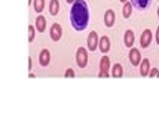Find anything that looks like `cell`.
<instances>
[{"label": "cell", "instance_id": "1", "mask_svg": "<svg viewBox=\"0 0 159 133\" xmlns=\"http://www.w3.org/2000/svg\"><path fill=\"white\" fill-rule=\"evenodd\" d=\"M70 24L76 31H85L89 25V9L85 0H76L70 9Z\"/></svg>", "mask_w": 159, "mask_h": 133}, {"label": "cell", "instance_id": "2", "mask_svg": "<svg viewBox=\"0 0 159 133\" xmlns=\"http://www.w3.org/2000/svg\"><path fill=\"white\" fill-rule=\"evenodd\" d=\"M76 62L79 68H85L88 65V50L85 48H79L76 50Z\"/></svg>", "mask_w": 159, "mask_h": 133}, {"label": "cell", "instance_id": "3", "mask_svg": "<svg viewBox=\"0 0 159 133\" xmlns=\"http://www.w3.org/2000/svg\"><path fill=\"white\" fill-rule=\"evenodd\" d=\"M49 35H51V40L52 42H60L62 37V28L61 25L55 22V24H52L51 25V30H49Z\"/></svg>", "mask_w": 159, "mask_h": 133}, {"label": "cell", "instance_id": "4", "mask_svg": "<svg viewBox=\"0 0 159 133\" xmlns=\"http://www.w3.org/2000/svg\"><path fill=\"white\" fill-rule=\"evenodd\" d=\"M110 71V58L109 56H103L100 61V77H107Z\"/></svg>", "mask_w": 159, "mask_h": 133}, {"label": "cell", "instance_id": "5", "mask_svg": "<svg viewBox=\"0 0 159 133\" xmlns=\"http://www.w3.org/2000/svg\"><path fill=\"white\" fill-rule=\"evenodd\" d=\"M86 44H88V49H89L91 52H95V49H98V44H100V37H98V34L95 33V31H91V33H89Z\"/></svg>", "mask_w": 159, "mask_h": 133}, {"label": "cell", "instance_id": "6", "mask_svg": "<svg viewBox=\"0 0 159 133\" xmlns=\"http://www.w3.org/2000/svg\"><path fill=\"white\" fill-rule=\"evenodd\" d=\"M152 31L147 28V30H144L143 31V34H141V37H140V46L143 48V49H147L149 46H150V43H152Z\"/></svg>", "mask_w": 159, "mask_h": 133}, {"label": "cell", "instance_id": "7", "mask_svg": "<svg viewBox=\"0 0 159 133\" xmlns=\"http://www.w3.org/2000/svg\"><path fill=\"white\" fill-rule=\"evenodd\" d=\"M128 58H129L131 65H134V67H139L140 62H141V53H140L139 49L131 48V49H129V55H128Z\"/></svg>", "mask_w": 159, "mask_h": 133}, {"label": "cell", "instance_id": "8", "mask_svg": "<svg viewBox=\"0 0 159 133\" xmlns=\"http://www.w3.org/2000/svg\"><path fill=\"white\" fill-rule=\"evenodd\" d=\"M51 64V52L48 49H42L39 53V65L40 67H48Z\"/></svg>", "mask_w": 159, "mask_h": 133}, {"label": "cell", "instance_id": "9", "mask_svg": "<svg viewBox=\"0 0 159 133\" xmlns=\"http://www.w3.org/2000/svg\"><path fill=\"white\" fill-rule=\"evenodd\" d=\"M115 10L113 9H107L106 12H104V25L107 28H111L115 25Z\"/></svg>", "mask_w": 159, "mask_h": 133}, {"label": "cell", "instance_id": "10", "mask_svg": "<svg viewBox=\"0 0 159 133\" xmlns=\"http://www.w3.org/2000/svg\"><path fill=\"white\" fill-rule=\"evenodd\" d=\"M134 42H135V37H134V31L132 30H126L124 34V43L128 49L134 48Z\"/></svg>", "mask_w": 159, "mask_h": 133}, {"label": "cell", "instance_id": "11", "mask_svg": "<svg viewBox=\"0 0 159 133\" xmlns=\"http://www.w3.org/2000/svg\"><path fill=\"white\" fill-rule=\"evenodd\" d=\"M149 73H150V62H149V59H147V58H143V59H141V62H140V76L147 77V76H149Z\"/></svg>", "mask_w": 159, "mask_h": 133}, {"label": "cell", "instance_id": "12", "mask_svg": "<svg viewBox=\"0 0 159 133\" xmlns=\"http://www.w3.org/2000/svg\"><path fill=\"white\" fill-rule=\"evenodd\" d=\"M98 49L101 50L103 53H107L110 50V39L107 35H103L100 37V44H98Z\"/></svg>", "mask_w": 159, "mask_h": 133}, {"label": "cell", "instance_id": "13", "mask_svg": "<svg viewBox=\"0 0 159 133\" xmlns=\"http://www.w3.org/2000/svg\"><path fill=\"white\" fill-rule=\"evenodd\" d=\"M132 6L137 7L139 10H146L147 7L152 5V0H131Z\"/></svg>", "mask_w": 159, "mask_h": 133}, {"label": "cell", "instance_id": "14", "mask_svg": "<svg viewBox=\"0 0 159 133\" xmlns=\"http://www.w3.org/2000/svg\"><path fill=\"white\" fill-rule=\"evenodd\" d=\"M36 30L39 31V33H43L45 30H46V19H45V16H42L39 15L37 18H36Z\"/></svg>", "mask_w": 159, "mask_h": 133}, {"label": "cell", "instance_id": "15", "mask_svg": "<svg viewBox=\"0 0 159 133\" xmlns=\"http://www.w3.org/2000/svg\"><path fill=\"white\" fill-rule=\"evenodd\" d=\"M122 76H124V67L120 64H115L113 68H111V77L120 78Z\"/></svg>", "mask_w": 159, "mask_h": 133}, {"label": "cell", "instance_id": "16", "mask_svg": "<svg viewBox=\"0 0 159 133\" xmlns=\"http://www.w3.org/2000/svg\"><path fill=\"white\" fill-rule=\"evenodd\" d=\"M60 12V2L58 0H51L49 2V14L52 16H57Z\"/></svg>", "mask_w": 159, "mask_h": 133}, {"label": "cell", "instance_id": "17", "mask_svg": "<svg viewBox=\"0 0 159 133\" xmlns=\"http://www.w3.org/2000/svg\"><path fill=\"white\" fill-rule=\"evenodd\" d=\"M33 7H34V12L40 14L45 9V0H33Z\"/></svg>", "mask_w": 159, "mask_h": 133}, {"label": "cell", "instance_id": "18", "mask_svg": "<svg viewBox=\"0 0 159 133\" xmlns=\"http://www.w3.org/2000/svg\"><path fill=\"white\" fill-rule=\"evenodd\" d=\"M131 12H132V3L131 2H126L124 5V14H122L125 19H128V18L131 16Z\"/></svg>", "mask_w": 159, "mask_h": 133}, {"label": "cell", "instance_id": "19", "mask_svg": "<svg viewBox=\"0 0 159 133\" xmlns=\"http://www.w3.org/2000/svg\"><path fill=\"white\" fill-rule=\"evenodd\" d=\"M34 30H36L34 25H30V27H28V42L30 43L34 40Z\"/></svg>", "mask_w": 159, "mask_h": 133}, {"label": "cell", "instance_id": "20", "mask_svg": "<svg viewBox=\"0 0 159 133\" xmlns=\"http://www.w3.org/2000/svg\"><path fill=\"white\" fill-rule=\"evenodd\" d=\"M64 77L66 78H73L75 77V71H73V68H67V70H66V73H64Z\"/></svg>", "mask_w": 159, "mask_h": 133}, {"label": "cell", "instance_id": "21", "mask_svg": "<svg viewBox=\"0 0 159 133\" xmlns=\"http://www.w3.org/2000/svg\"><path fill=\"white\" fill-rule=\"evenodd\" d=\"M149 76H150V77H159V71L156 70V68H153V70H150Z\"/></svg>", "mask_w": 159, "mask_h": 133}, {"label": "cell", "instance_id": "22", "mask_svg": "<svg viewBox=\"0 0 159 133\" xmlns=\"http://www.w3.org/2000/svg\"><path fill=\"white\" fill-rule=\"evenodd\" d=\"M156 43L159 44V27H158V30H156Z\"/></svg>", "mask_w": 159, "mask_h": 133}, {"label": "cell", "instance_id": "23", "mask_svg": "<svg viewBox=\"0 0 159 133\" xmlns=\"http://www.w3.org/2000/svg\"><path fill=\"white\" fill-rule=\"evenodd\" d=\"M28 70L31 71V58H30V59H28Z\"/></svg>", "mask_w": 159, "mask_h": 133}, {"label": "cell", "instance_id": "24", "mask_svg": "<svg viewBox=\"0 0 159 133\" xmlns=\"http://www.w3.org/2000/svg\"><path fill=\"white\" fill-rule=\"evenodd\" d=\"M66 2H67V3H69V5H73V3H75V2H76V0H66Z\"/></svg>", "mask_w": 159, "mask_h": 133}, {"label": "cell", "instance_id": "25", "mask_svg": "<svg viewBox=\"0 0 159 133\" xmlns=\"http://www.w3.org/2000/svg\"><path fill=\"white\" fill-rule=\"evenodd\" d=\"M120 2H124V3H126V2H128V0H120Z\"/></svg>", "mask_w": 159, "mask_h": 133}, {"label": "cell", "instance_id": "26", "mask_svg": "<svg viewBox=\"0 0 159 133\" xmlns=\"http://www.w3.org/2000/svg\"><path fill=\"white\" fill-rule=\"evenodd\" d=\"M158 18H159V6H158Z\"/></svg>", "mask_w": 159, "mask_h": 133}]
</instances>
